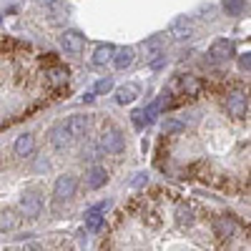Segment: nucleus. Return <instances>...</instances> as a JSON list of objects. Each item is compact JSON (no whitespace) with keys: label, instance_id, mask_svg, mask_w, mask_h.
Masks as SVG:
<instances>
[{"label":"nucleus","instance_id":"f257e3e1","mask_svg":"<svg viewBox=\"0 0 251 251\" xmlns=\"http://www.w3.org/2000/svg\"><path fill=\"white\" fill-rule=\"evenodd\" d=\"M86 128H88V116L73 113L66 121H58L48 131V138H50V143L55 146V149H68V146H73L83 133H86Z\"/></svg>","mask_w":251,"mask_h":251},{"label":"nucleus","instance_id":"f03ea898","mask_svg":"<svg viewBox=\"0 0 251 251\" xmlns=\"http://www.w3.org/2000/svg\"><path fill=\"white\" fill-rule=\"evenodd\" d=\"M20 211H23L25 219H38L40 211H43V196H40L38 188H25L20 194Z\"/></svg>","mask_w":251,"mask_h":251},{"label":"nucleus","instance_id":"7ed1b4c3","mask_svg":"<svg viewBox=\"0 0 251 251\" xmlns=\"http://www.w3.org/2000/svg\"><path fill=\"white\" fill-rule=\"evenodd\" d=\"M75 188H78V178L71 176V174H63L55 178V186H53V201L55 203H63L75 196Z\"/></svg>","mask_w":251,"mask_h":251},{"label":"nucleus","instance_id":"20e7f679","mask_svg":"<svg viewBox=\"0 0 251 251\" xmlns=\"http://www.w3.org/2000/svg\"><path fill=\"white\" fill-rule=\"evenodd\" d=\"M100 146H103V151H106V153H121L126 149V138H123V133L118 128L108 126V128L100 133Z\"/></svg>","mask_w":251,"mask_h":251},{"label":"nucleus","instance_id":"39448f33","mask_svg":"<svg viewBox=\"0 0 251 251\" xmlns=\"http://www.w3.org/2000/svg\"><path fill=\"white\" fill-rule=\"evenodd\" d=\"M60 46L68 55H80L83 48H86V35L78 33V30H63L60 35Z\"/></svg>","mask_w":251,"mask_h":251},{"label":"nucleus","instance_id":"423d86ee","mask_svg":"<svg viewBox=\"0 0 251 251\" xmlns=\"http://www.w3.org/2000/svg\"><path fill=\"white\" fill-rule=\"evenodd\" d=\"M234 55V43L228 38H219L211 43V48H208V58H211L214 63H226L228 58Z\"/></svg>","mask_w":251,"mask_h":251},{"label":"nucleus","instance_id":"0eeeda50","mask_svg":"<svg viewBox=\"0 0 251 251\" xmlns=\"http://www.w3.org/2000/svg\"><path fill=\"white\" fill-rule=\"evenodd\" d=\"M226 111L231 113L234 118H246L249 116V98H246V93L236 91V93L228 96L226 98Z\"/></svg>","mask_w":251,"mask_h":251},{"label":"nucleus","instance_id":"6e6552de","mask_svg":"<svg viewBox=\"0 0 251 251\" xmlns=\"http://www.w3.org/2000/svg\"><path fill=\"white\" fill-rule=\"evenodd\" d=\"M171 35L176 40H188L194 35V20L186 18V15H178L174 23H171Z\"/></svg>","mask_w":251,"mask_h":251},{"label":"nucleus","instance_id":"1a4fd4ad","mask_svg":"<svg viewBox=\"0 0 251 251\" xmlns=\"http://www.w3.org/2000/svg\"><path fill=\"white\" fill-rule=\"evenodd\" d=\"M108 183V171L103 169V166H93V169L86 174V186L88 188H100V186H106Z\"/></svg>","mask_w":251,"mask_h":251},{"label":"nucleus","instance_id":"9d476101","mask_svg":"<svg viewBox=\"0 0 251 251\" xmlns=\"http://www.w3.org/2000/svg\"><path fill=\"white\" fill-rule=\"evenodd\" d=\"M108 208V203H98V206H93V208H88L86 211V226H88V231H98V228L103 226V211Z\"/></svg>","mask_w":251,"mask_h":251},{"label":"nucleus","instance_id":"9b49d317","mask_svg":"<svg viewBox=\"0 0 251 251\" xmlns=\"http://www.w3.org/2000/svg\"><path fill=\"white\" fill-rule=\"evenodd\" d=\"M133 60H136L133 48H118V50L113 53V66H116V71H126V68H131V66H133Z\"/></svg>","mask_w":251,"mask_h":251},{"label":"nucleus","instance_id":"f8f14e48","mask_svg":"<svg viewBox=\"0 0 251 251\" xmlns=\"http://www.w3.org/2000/svg\"><path fill=\"white\" fill-rule=\"evenodd\" d=\"M138 96H141L138 83H126V86H118L116 88V100L118 103H133Z\"/></svg>","mask_w":251,"mask_h":251},{"label":"nucleus","instance_id":"ddd939ff","mask_svg":"<svg viewBox=\"0 0 251 251\" xmlns=\"http://www.w3.org/2000/svg\"><path fill=\"white\" fill-rule=\"evenodd\" d=\"M33 146H35L33 133H23V136H18V141H15V146H13V151H15V156H28V153L33 151Z\"/></svg>","mask_w":251,"mask_h":251},{"label":"nucleus","instance_id":"4468645a","mask_svg":"<svg viewBox=\"0 0 251 251\" xmlns=\"http://www.w3.org/2000/svg\"><path fill=\"white\" fill-rule=\"evenodd\" d=\"M113 53H116V48H113L111 43L98 46L96 53H93V66H106V63H111V60H113Z\"/></svg>","mask_w":251,"mask_h":251},{"label":"nucleus","instance_id":"2eb2a0df","mask_svg":"<svg viewBox=\"0 0 251 251\" xmlns=\"http://www.w3.org/2000/svg\"><path fill=\"white\" fill-rule=\"evenodd\" d=\"M18 224H20V216H15L10 208L0 211V231H13V228H18Z\"/></svg>","mask_w":251,"mask_h":251},{"label":"nucleus","instance_id":"dca6fc26","mask_svg":"<svg viewBox=\"0 0 251 251\" xmlns=\"http://www.w3.org/2000/svg\"><path fill=\"white\" fill-rule=\"evenodd\" d=\"M246 8V0H224V13L226 15H241Z\"/></svg>","mask_w":251,"mask_h":251},{"label":"nucleus","instance_id":"f3484780","mask_svg":"<svg viewBox=\"0 0 251 251\" xmlns=\"http://www.w3.org/2000/svg\"><path fill=\"white\" fill-rule=\"evenodd\" d=\"M214 228H216V234H219V236H231L236 226H234V221H228V219H216Z\"/></svg>","mask_w":251,"mask_h":251},{"label":"nucleus","instance_id":"a211bd4d","mask_svg":"<svg viewBox=\"0 0 251 251\" xmlns=\"http://www.w3.org/2000/svg\"><path fill=\"white\" fill-rule=\"evenodd\" d=\"M181 86H183V93H186V96H196V93L201 91V83H199L196 78H191V75L181 78Z\"/></svg>","mask_w":251,"mask_h":251},{"label":"nucleus","instance_id":"6ab92c4d","mask_svg":"<svg viewBox=\"0 0 251 251\" xmlns=\"http://www.w3.org/2000/svg\"><path fill=\"white\" fill-rule=\"evenodd\" d=\"M176 221L181 226H191L194 224V211L188 206H178V211H176Z\"/></svg>","mask_w":251,"mask_h":251},{"label":"nucleus","instance_id":"aec40b11","mask_svg":"<svg viewBox=\"0 0 251 251\" xmlns=\"http://www.w3.org/2000/svg\"><path fill=\"white\" fill-rule=\"evenodd\" d=\"M146 50H149L151 55H161L163 53V38L161 35H153L149 43H146Z\"/></svg>","mask_w":251,"mask_h":251},{"label":"nucleus","instance_id":"412c9836","mask_svg":"<svg viewBox=\"0 0 251 251\" xmlns=\"http://www.w3.org/2000/svg\"><path fill=\"white\" fill-rule=\"evenodd\" d=\"M113 88V78H100L98 83H96V86H93V96H103V93H108Z\"/></svg>","mask_w":251,"mask_h":251},{"label":"nucleus","instance_id":"4be33fe9","mask_svg":"<svg viewBox=\"0 0 251 251\" xmlns=\"http://www.w3.org/2000/svg\"><path fill=\"white\" fill-rule=\"evenodd\" d=\"M141 111H143V121H146V126H149V123H153V121H156V116H158L161 106H158V100H153L149 108H141Z\"/></svg>","mask_w":251,"mask_h":251},{"label":"nucleus","instance_id":"5701e85b","mask_svg":"<svg viewBox=\"0 0 251 251\" xmlns=\"http://www.w3.org/2000/svg\"><path fill=\"white\" fill-rule=\"evenodd\" d=\"M48 78H50L53 83H66V80H68V71H66V68H50V71H48Z\"/></svg>","mask_w":251,"mask_h":251},{"label":"nucleus","instance_id":"b1692460","mask_svg":"<svg viewBox=\"0 0 251 251\" xmlns=\"http://www.w3.org/2000/svg\"><path fill=\"white\" fill-rule=\"evenodd\" d=\"M131 118H133V126H136V128H143V126H146V121H143V111H133Z\"/></svg>","mask_w":251,"mask_h":251},{"label":"nucleus","instance_id":"393cba45","mask_svg":"<svg viewBox=\"0 0 251 251\" xmlns=\"http://www.w3.org/2000/svg\"><path fill=\"white\" fill-rule=\"evenodd\" d=\"M146 181H149V176H146V174H136V178H133V181H131V183H133V186H136V188H138V186H143V183H146Z\"/></svg>","mask_w":251,"mask_h":251},{"label":"nucleus","instance_id":"a878e982","mask_svg":"<svg viewBox=\"0 0 251 251\" xmlns=\"http://www.w3.org/2000/svg\"><path fill=\"white\" fill-rule=\"evenodd\" d=\"M249 66H251V58H249V53H246V55H241V71L249 73Z\"/></svg>","mask_w":251,"mask_h":251},{"label":"nucleus","instance_id":"bb28decb","mask_svg":"<svg viewBox=\"0 0 251 251\" xmlns=\"http://www.w3.org/2000/svg\"><path fill=\"white\" fill-rule=\"evenodd\" d=\"M23 251H43V246H38V244H28Z\"/></svg>","mask_w":251,"mask_h":251},{"label":"nucleus","instance_id":"cd10ccee","mask_svg":"<svg viewBox=\"0 0 251 251\" xmlns=\"http://www.w3.org/2000/svg\"><path fill=\"white\" fill-rule=\"evenodd\" d=\"M38 3H46V5H50V3H55V0H38Z\"/></svg>","mask_w":251,"mask_h":251},{"label":"nucleus","instance_id":"c85d7f7f","mask_svg":"<svg viewBox=\"0 0 251 251\" xmlns=\"http://www.w3.org/2000/svg\"><path fill=\"white\" fill-rule=\"evenodd\" d=\"M0 23H3V15H0Z\"/></svg>","mask_w":251,"mask_h":251}]
</instances>
